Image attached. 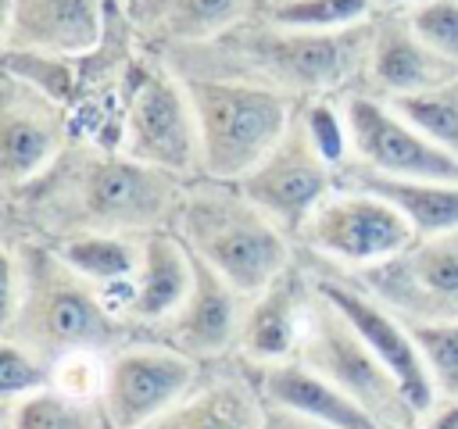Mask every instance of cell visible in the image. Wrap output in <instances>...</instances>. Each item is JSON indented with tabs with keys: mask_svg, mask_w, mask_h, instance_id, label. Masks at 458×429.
Wrapping results in <instances>:
<instances>
[{
	"mask_svg": "<svg viewBox=\"0 0 458 429\" xmlns=\"http://www.w3.org/2000/svg\"><path fill=\"white\" fill-rule=\"evenodd\" d=\"M186 182L118 147L72 136L32 182L4 197V207L29 236L50 243L82 232L147 236L175 229Z\"/></svg>",
	"mask_w": 458,
	"mask_h": 429,
	"instance_id": "obj_1",
	"label": "cell"
},
{
	"mask_svg": "<svg viewBox=\"0 0 458 429\" xmlns=\"http://www.w3.org/2000/svg\"><path fill=\"white\" fill-rule=\"evenodd\" d=\"M372 18L351 29H297L250 11L222 36L168 50L161 61L182 79H243L297 104L344 97L361 89Z\"/></svg>",
	"mask_w": 458,
	"mask_h": 429,
	"instance_id": "obj_2",
	"label": "cell"
},
{
	"mask_svg": "<svg viewBox=\"0 0 458 429\" xmlns=\"http://www.w3.org/2000/svg\"><path fill=\"white\" fill-rule=\"evenodd\" d=\"M21 257L18 304L0 318V340H14L43 361H57L68 350H104L132 340V325L114 315L104 293L79 275L50 240L11 236Z\"/></svg>",
	"mask_w": 458,
	"mask_h": 429,
	"instance_id": "obj_3",
	"label": "cell"
},
{
	"mask_svg": "<svg viewBox=\"0 0 458 429\" xmlns=\"http://www.w3.org/2000/svg\"><path fill=\"white\" fill-rule=\"evenodd\" d=\"M175 232L193 257L211 265L247 297L261 293L286 265H293L297 247L236 182L208 175L186 182Z\"/></svg>",
	"mask_w": 458,
	"mask_h": 429,
	"instance_id": "obj_4",
	"label": "cell"
},
{
	"mask_svg": "<svg viewBox=\"0 0 458 429\" xmlns=\"http://www.w3.org/2000/svg\"><path fill=\"white\" fill-rule=\"evenodd\" d=\"M182 79V75H179ZM200 125V175L236 182L290 129L297 100L243 79H182Z\"/></svg>",
	"mask_w": 458,
	"mask_h": 429,
	"instance_id": "obj_5",
	"label": "cell"
},
{
	"mask_svg": "<svg viewBox=\"0 0 458 429\" xmlns=\"http://www.w3.org/2000/svg\"><path fill=\"white\" fill-rule=\"evenodd\" d=\"M315 282V279H311ZM297 361L315 368L351 400H358L383 429H415L419 411L401 390L397 375L383 365V358L361 340L351 318L315 286L304 315V332L297 343Z\"/></svg>",
	"mask_w": 458,
	"mask_h": 429,
	"instance_id": "obj_6",
	"label": "cell"
},
{
	"mask_svg": "<svg viewBox=\"0 0 458 429\" xmlns=\"http://www.w3.org/2000/svg\"><path fill=\"white\" fill-rule=\"evenodd\" d=\"M118 150L179 179L200 175V125L186 82L143 50L118 125Z\"/></svg>",
	"mask_w": 458,
	"mask_h": 429,
	"instance_id": "obj_7",
	"label": "cell"
},
{
	"mask_svg": "<svg viewBox=\"0 0 458 429\" xmlns=\"http://www.w3.org/2000/svg\"><path fill=\"white\" fill-rule=\"evenodd\" d=\"M411 222L376 193L336 186L301 225L297 247L315 261H329L340 272L376 265L415 243Z\"/></svg>",
	"mask_w": 458,
	"mask_h": 429,
	"instance_id": "obj_8",
	"label": "cell"
},
{
	"mask_svg": "<svg viewBox=\"0 0 458 429\" xmlns=\"http://www.w3.org/2000/svg\"><path fill=\"white\" fill-rule=\"evenodd\" d=\"M336 275L408 322H458V229L415 236L401 254Z\"/></svg>",
	"mask_w": 458,
	"mask_h": 429,
	"instance_id": "obj_9",
	"label": "cell"
},
{
	"mask_svg": "<svg viewBox=\"0 0 458 429\" xmlns=\"http://www.w3.org/2000/svg\"><path fill=\"white\" fill-rule=\"evenodd\" d=\"M200 379V361L161 343L129 340L107 354L104 383V418L111 429H143L172 404H179Z\"/></svg>",
	"mask_w": 458,
	"mask_h": 429,
	"instance_id": "obj_10",
	"label": "cell"
},
{
	"mask_svg": "<svg viewBox=\"0 0 458 429\" xmlns=\"http://www.w3.org/2000/svg\"><path fill=\"white\" fill-rule=\"evenodd\" d=\"M236 186L290 240H297L308 214L336 189V168L318 154L301 111H293V122L279 136V143L250 172H243Z\"/></svg>",
	"mask_w": 458,
	"mask_h": 429,
	"instance_id": "obj_11",
	"label": "cell"
},
{
	"mask_svg": "<svg viewBox=\"0 0 458 429\" xmlns=\"http://www.w3.org/2000/svg\"><path fill=\"white\" fill-rule=\"evenodd\" d=\"M340 104L351 136V161H361L386 175L458 182V157L422 136L390 100L354 89L344 93Z\"/></svg>",
	"mask_w": 458,
	"mask_h": 429,
	"instance_id": "obj_12",
	"label": "cell"
},
{
	"mask_svg": "<svg viewBox=\"0 0 458 429\" xmlns=\"http://www.w3.org/2000/svg\"><path fill=\"white\" fill-rule=\"evenodd\" d=\"M75 136L72 111L32 82L0 72V189L32 182Z\"/></svg>",
	"mask_w": 458,
	"mask_h": 429,
	"instance_id": "obj_13",
	"label": "cell"
},
{
	"mask_svg": "<svg viewBox=\"0 0 458 429\" xmlns=\"http://www.w3.org/2000/svg\"><path fill=\"white\" fill-rule=\"evenodd\" d=\"M247 293H240L225 275H218L211 265L193 257V286L186 300L150 325V340H161L200 365L222 361L229 354H240V332L247 315Z\"/></svg>",
	"mask_w": 458,
	"mask_h": 429,
	"instance_id": "obj_14",
	"label": "cell"
},
{
	"mask_svg": "<svg viewBox=\"0 0 458 429\" xmlns=\"http://www.w3.org/2000/svg\"><path fill=\"white\" fill-rule=\"evenodd\" d=\"M315 286L351 318V325L361 332V340L383 358V365L397 375L401 390L408 393V400L415 404L419 415H426L437 404V386L422 365V354L404 325V318L397 311H390L386 304H379L372 293H365L361 286L347 282L344 275H315Z\"/></svg>",
	"mask_w": 458,
	"mask_h": 429,
	"instance_id": "obj_15",
	"label": "cell"
},
{
	"mask_svg": "<svg viewBox=\"0 0 458 429\" xmlns=\"http://www.w3.org/2000/svg\"><path fill=\"white\" fill-rule=\"evenodd\" d=\"M114 0H4V50L86 57L107 32Z\"/></svg>",
	"mask_w": 458,
	"mask_h": 429,
	"instance_id": "obj_16",
	"label": "cell"
},
{
	"mask_svg": "<svg viewBox=\"0 0 458 429\" xmlns=\"http://www.w3.org/2000/svg\"><path fill=\"white\" fill-rule=\"evenodd\" d=\"M458 75V64L437 54L408 21L404 11H376L372 46L365 61L361 89L383 100L440 86Z\"/></svg>",
	"mask_w": 458,
	"mask_h": 429,
	"instance_id": "obj_17",
	"label": "cell"
},
{
	"mask_svg": "<svg viewBox=\"0 0 458 429\" xmlns=\"http://www.w3.org/2000/svg\"><path fill=\"white\" fill-rule=\"evenodd\" d=\"M311 290L315 282L293 257V265H286L261 293L247 300L243 332H240V358L247 365H272L297 354Z\"/></svg>",
	"mask_w": 458,
	"mask_h": 429,
	"instance_id": "obj_18",
	"label": "cell"
},
{
	"mask_svg": "<svg viewBox=\"0 0 458 429\" xmlns=\"http://www.w3.org/2000/svg\"><path fill=\"white\" fill-rule=\"evenodd\" d=\"M143 429H265V397L250 365L208 372L197 386Z\"/></svg>",
	"mask_w": 458,
	"mask_h": 429,
	"instance_id": "obj_19",
	"label": "cell"
},
{
	"mask_svg": "<svg viewBox=\"0 0 458 429\" xmlns=\"http://www.w3.org/2000/svg\"><path fill=\"white\" fill-rule=\"evenodd\" d=\"M140 46L154 57L168 50L208 43L243 21L254 0H125Z\"/></svg>",
	"mask_w": 458,
	"mask_h": 429,
	"instance_id": "obj_20",
	"label": "cell"
},
{
	"mask_svg": "<svg viewBox=\"0 0 458 429\" xmlns=\"http://www.w3.org/2000/svg\"><path fill=\"white\" fill-rule=\"evenodd\" d=\"M336 186H351V189L383 197L411 222V229L419 236H437V232L458 229V182L386 175L361 161H344L336 168Z\"/></svg>",
	"mask_w": 458,
	"mask_h": 429,
	"instance_id": "obj_21",
	"label": "cell"
},
{
	"mask_svg": "<svg viewBox=\"0 0 458 429\" xmlns=\"http://www.w3.org/2000/svg\"><path fill=\"white\" fill-rule=\"evenodd\" d=\"M258 390L265 400L304 411L318 422L340 425V429H383L358 400H351L344 390H336L329 379H322L315 368H308L297 358L272 361V365H250Z\"/></svg>",
	"mask_w": 458,
	"mask_h": 429,
	"instance_id": "obj_22",
	"label": "cell"
},
{
	"mask_svg": "<svg viewBox=\"0 0 458 429\" xmlns=\"http://www.w3.org/2000/svg\"><path fill=\"white\" fill-rule=\"evenodd\" d=\"M193 286V254L175 229H154L143 236V261L132 286L129 325H157L168 318Z\"/></svg>",
	"mask_w": 458,
	"mask_h": 429,
	"instance_id": "obj_23",
	"label": "cell"
},
{
	"mask_svg": "<svg viewBox=\"0 0 458 429\" xmlns=\"http://www.w3.org/2000/svg\"><path fill=\"white\" fill-rule=\"evenodd\" d=\"M54 250L79 272L86 275L107 300L114 315L129 322V304H132V286L140 275L143 261V236H118V232H82V236H64L54 240Z\"/></svg>",
	"mask_w": 458,
	"mask_h": 429,
	"instance_id": "obj_24",
	"label": "cell"
},
{
	"mask_svg": "<svg viewBox=\"0 0 458 429\" xmlns=\"http://www.w3.org/2000/svg\"><path fill=\"white\" fill-rule=\"evenodd\" d=\"M4 429H111L100 404L75 400L54 386H43L21 400L4 404Z\"/></svg>",
	"mask_w": 458,
	"mask_h": 429,
	"instance_id": "obj_25",
	"label": "cell"
},
{
	"mask_svg": "<svg viewBox=\"0 0 458 429\" xmlns=\"http://www.w3.org/2000/svg\"><path fill=\"white\" fill-rule=\"evenodd\" d=\"M422 136H429L437 147H444L447 154L458 157V75L419 89V93H404L390 100Z\"/></svg>",
	"mask_w": 458,
	"mask_h": 429,
	"instance_id": "obj_26",
	"label": "cell"
},
{
	"mask_svg": "<svg viewBox=\"0 0 458 429\" xmlns=\"http://www.w3.org/2000/svg\"><path fill=\"white\" fill-rule=\"evenodd\" d=\"M4 72L32 82L68 111H75L82 97V64L79 57L61 54H39V50H4Z\"/></svg>",
	"mask_w": 458,
	"mask_h": 429,
	"instance_id": "obj_27",
	"label": "cell"
},
{
	"mask_svg": "<svg viewBox=\"0 0 458 429\" xmlns=\"http://www.w3.org/2000/svg\"><path fill=\"white\" fill-rule=\"evenodd\" d=\"M422 365L437 386V400H458V322H408Z\"/></svg>",
	"mask_w": 458,
	"mask_h": 429,
	"instance_id": "obj_28",
	"label": "cell"
},
{
	"mask_svg": "<svg viewBox=\"0 0 458 429\" xmlns=\"http://www.w3.org/2000/svg\"><path fill=\"white\" fill-rule=\"evenodd\" d=\"M254 11L297 29H351L376 14V0H290Z\"/></svg>",
	"mask_w": 458,
	"mask_h": 429,
	"instance_id": "obj_29",
	"label": "cell"
},
{
	"mask_svg": "<svg viewBox=\"0 0 458 429\" xmlns=\"http://www.w3.org/2000/svg\"><path fill=\"white\" fill-rule=\"evenodd\" d=\"M318 154L340 168L344 161H351V136H347V118H344V104L340 97H315V100H301L297 104Z\"/></svg>",
	"mask_w": 458,
	"mask_h": 429,
	"instance_id": "obj_30",
	"label": "cell"
},
{
	"mask_svg": "<svg viewBox=\"0 0 458 429\" xmlns=\"http://www.w3.org/2000/svg\"><path fill=\"white\" fill-rule=\"evenodd\" d=\"M107 383V354L104 350H68L50 365V386L75 397L100 404Z\"/></svg>",
	"mask_w": 458,
	"mask_h": 429,
	"instance_id": "obj_31",
	"label": "cell"
},
{
	"mask_svg": "<svg viewBox=\"0 0 458 429\" xmlns=\"http://www.w3.org/2000/svg\"><path fill=\"white\" fill-rule=\"evenodd\" d=\"M50 386V361L36 358L14 340H0V397L4 404L21 400L36 390Z\"/></svg>",
	"mask_w": 458,
	"mask_h": 429,
	"instance_id": "obj_32",
	"label": "cell"
},
{
	"mask_svg": "<svg viewBox=\"0 0 458 429\" xmlns=\"http://www.w3.org/2000/svg\"><path fill=\"white\" fill-rule=\"evenodd\" d=\"M404 14L437 54L458 64V0H422Z\"/></svg>",
	"mask_w": 458,
	"mask_h": 429,
	"instance_id": "obj_33",
	"label": "cell"
},
{
	"mask_svg": "<svg viewBox=\"0 0 458 429\" xmlns=\"http://www.w3.org/2000/svg\"><path fill=\"white\" fill-rule=\"evenodd\" d=\"M265 429H340V425H329V422H318V418H311L304 411H293V408L265 400Z\"/></svg>",
	"mask_w": 458,
	"mask_h": 429,
	"instance_id": "obj_34",
	"label": "cell"
},
{
	"mask_svg": "<svg viewBox=\"0 0 458 429\" xmlns=\"http://www.w3.org/2000/svg\"><path fill=\"white\" fill-rule=\"evenodd\" d=\"M415 429H458V400H437Z\"/></svg>",
	"mask_w": 458,
	"mask_h": 429,
	"instance_id": "obj_35",
	"label": "cell"
},
{
	"mask_svg": "<svg viewBox=\"0 0 458 429\" xmlns=\"http://www.w3.org/2000/svg\"><path fill=\"white\" fill-rule=\"evenodd\" d=\"M415 4H422V0H376V11H408Z\"/></svg>",
	"mask_w": 458,
	"mask_h": 429,
	"instance_id": "obj_36",
	"label": "cell"
},
{
	"mask_svg": "<svg viewBox=\"0 0 458 429\" xmlns=\"http://www.w3.org/2000/svg\"><path fill=\"white\" fill-rule=\"evenodd\" d=\"M272 4H290V0H254V7H272Z\"/></svg>",
	"mask_w": 458,
	"mask_h": 429,
	"instance_id": "obj_37",
	"label": "cell"
}]
</instances>
